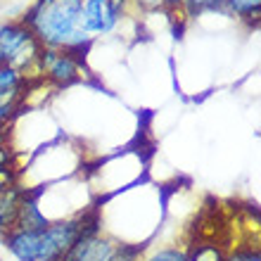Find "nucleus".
<instances>
[{"instance_id":"nucleus-1","label":"nucleus","mask_w":261,"mask_h":261,"mask_svg":"<svg viewBox=\"0 0 261 261\" xmlns=\"http://www.w3.org/2000/svg\"><path fill=\"white\" fill-rule=\"evenodd\" d=\"M79 17L81 0H36L21 21L31 29L43 48L67 50L79 57L88 50L93 38L81 29Z\"/></svg>"},{"instance_id":"nucleus-2","label":"nucleus","mask_w":261,"mask_h":261,"mask_svg":"<svg viewBox=\"0 0 261 261\" xmlns=\"http://www.w3.org/2000/svg\"><path fill=\"white\" fill-rule=\"evenodd\" d=\"M100 228L97 221H88V216H76V219L50 221L41 230H19L14 228L7 233L5 240L7 249L12 252L17 261H60L69 252V247L76 242V238L88 230Z\"/></svg>"},{"instance_id":"nucleus-3","label":"nucleus","mask_w":261,"mask_h":261,"mask_svg":"<svg viewBox=\"0 0 261 261\" xmlns=\"http://www.w3.org/2000/svg\"><path fill=\"white\" fill-rule=\"evenodd\" d=\"M43 45L36 41L31 29L24 21H10L0 27V57L5 60L7 67L19 69L24 79L29 71H38V60H41Z\"/></svg>"},{"instance_id":"nucleus-4","label":"nucleus","mask_w":261,"mask_h":261,"mask_svg":"<svg viewBox=\"0 0 261 261\" xmlns=\"http://www.w3.org/2000/svg\"><path fill=\"white\" fill-rule=\"evenodd\" d=\"M38 71L55 86H69L81 79V57L71 55L67 50L43 48L38 60Z\"/></svg>"},{"instance_id":"nucleus-5","label":"nucleus","mask_w":261,"mask_h":261,"mask_svg":"<svg viewBox=\"0 0 261 261\" xmlns=\"http://www.w3.org/2000/svg\"><path fill=\"white\" fill-rule=\"evenodd\" d=\"M121 14L112 10L107 0H81V29L86 34H112Z\"/></svg>"},{"instance_id":"nucleus-6","label":"nucleus","mask_w":261,"mask_h":261,"mask_svg":"<svg viewBox=\"0 0 261 261\" xmlns=\"http://www.w3.org/2000/svg\"><path fill=\"white\" fill-rule=\"evenodd\" d=\"M24 188L14 180L0 193V238H5L7 233H12L17 228V216H19V206L24 199Z\"/></svg>"},{"instance_id":"nucleus-7","label":"nucleus","mask_w":261,"mask_h":261,"mask_svg":"<svg viewBox=\"0 0 261 261\" xmlns=\"http://www.w3.org/2000/svg\"><path fill=\"white\" fill-rule=\"evenodd\" d=\"M24 74L14 67H3L0 69V97H14L24 90Z\"/></svg>"},{"instance_id":"nucleus-8","label":"nucleus","mask_w":261,"mask_h":261,"mask_svg":"<svg viewBox=\"0 0 261 261\" xmlns=\"http://www.w3.org/2000/svg\"><path fill=\"white\" fill-rule=\"evenodd\" d=\"M221 10L228 14H235L240 19H256L261 10V0H223Z\"/></svg>"},{"instance_id":"nucleus-9","label":"nucleus","mask_w":261,"mask_h":261,"mask_svg":"<svg viewBox=\"0 0 261 261\" xmlns=\"http://www.w3.org/2000/svg\"><path fill=\"white\" fill-rule=\"evenodd\" d=\"M221 5H223V0H183V10H186L188 17L214 12V10H221Z\"/></svg>"},{"instance_id":"nucleus-10","label":"nucleus","mask_w":261,"mask_h":261,"mask_svg":"<svg viewBox=\"0 0 261 261\" xmlns=\"http://www.w3.org/2000/svg\"><path fill=\"white\" fill-rule=\"evenodd\" d=\"M138 261H188V252L180 247H159Z\"/></svg>"},{"instance_id":"nucleus-11","label":"nucleus","mask_w":261,"mask_h":261,"mask_svg":"<svg viewBox=\"0 0 261 261\" xmlns=\"http://www.w3.org/2000/svg\"><path fill=\"white\" fill-rule=\"evenodd\" d=\"M140 259V247L136 245H117L110 261H138Z\"/></svg>"},{"instance_id":"nucleus-12","label":"nucleus","mask_w":261,"mask_h":261,"mask_svg":"<svg viewBox=\"0 0 261 261\" xmlns=\"http://www.w3.org/2000/svg\"><path fill=\"white\" fill-rule=\"evenodd\" d=\"M226 261H261V256H259V249H245V252L228 256Z\"/></svg>"},{"instance_id":"nucleus-13","label":"nucleus","mask_w":261,"mask_h":261,"mask_svg":"<svg viewBox=\"0 0 261 261\" xmlns=\"http://www.w3.org/2000/svg\"><path fill=\"white\" fill-rule=\"evenodd\" d=\"M17 180V176H14V171L10 169V166H5V169H0V193L5 190L10 183H14Z\"/></svg>"},{"instance_id":"nucleus-14","label":"nucleus","mask_w":261,"mask_h":261,"mask_svg":"<svg viewBox=\"0 0 261 261\" xmlns=\"http://www.w3.org/2000/svg\"><path fill=\"white\" fill-rule=\"evenodd\" d=\"M5 166H10V150L5 145H0V169H5Z\"/></svg>"},{"instance_id":"nucleus-15","label":"nucleus","mask_w":261,"mask_h":261,"mask_svg":"<svg viewBox=\"0 0 261 261\" xmlns=\"http://www.w3.org/2000/svg\"><path fill=\"white\" fill-rule=\"evenodd\" d=\"M164 3V7H169V10H178V7H183V0H162Z\"/></svg>"}]
</instances>
